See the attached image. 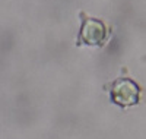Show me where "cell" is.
Wrapping results in <instances>:
<instances>
[{
    "label": "cell",
    "instance_id": "cell-2",
    "mask_svg": "<svg viewBox=\"0 0 146 139\" xmlns=\"http://www.w3.org/2000/svg\"><path fill=\"white\" fill-rule=\"evenodd\" d=\"M107 37L105 25L100 19H86L82 23L79 43L88 45H101Z\"/></svg>",
    "mask_w": 146,
    "mask_h": 139
},
{
    "label": "cell",
    "instance_id": "cell-1",
    "mask_svg": "<svg viewBox=\"0 0 146 139\" xmlns=\"http://www.w3.org/2000/svg\"><path fill=\"white\" fill-rule=\"evenodd\" d=\"M111 100L120 107H129L139 103L140 88L131 79H117L111 86Z\"/></svg>",
    "mask_w": 146,
    "mask_h": 139
}]
</instances>
